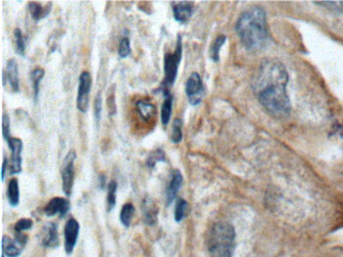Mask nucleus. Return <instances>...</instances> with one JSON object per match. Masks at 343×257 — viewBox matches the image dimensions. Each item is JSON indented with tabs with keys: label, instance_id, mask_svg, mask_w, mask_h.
Listing matches in <instances>:
<instances>
[{
	"label": "nucleus",
	"instance_id": "nucleus-31",
	"mask_svg": "<svg viewBox=\"0 0 343 257\" xmlns=\"http://www.w3.org/2000/svg\"><path fill=\"white\" fill-rule=\"evenodd\" d=\"M316 4L325 7L333 13H343V2H318Z\"/></svg>",
	"mask_w": 343,
	"mask_h": 257
},
{
	"label": "nucleus",
	"instance_id": "nucleus-8",
	"mask_svg": "<svg viewBox=\"0 0 343 257\" xmlns=\"http://www.w3.org/2000/svg\"><path fill=\"white\" fill-rule=\"evenodd\" d=\"M8 147L11 151V165H10V174H19L22 170V141L18 138H10L7 141Z\"/></svg>",
	"mask_w": 343,
	"mask_h": 257
},
{
	"label": "nucleus",
	"instance_id": "nucleus-17",
	"mask_svg": "<svg viewBox=\"0 0 343 257\" xmlns=\"http://www.w3.org/2000/svg\"><path fill=\"white\" fill-rule=\"evenodd\" d=\"M50 9H51V2L47 3L44 7L41 3L36 1L28 2V10H30L33 19H35L36 21H39L46 17L49 14Z\"/></svg>",
	"mask_w": 343,
	"mask_h": 257
},
{
	"label": "nucleus",
	"instance_id": "nucleus-32",
	"mask_svg": "<svg viewBox=\"0 0 343 257\" xmlns=\"http://www.w3.org/2000/svg\"><path fill=\"white\" fill-rule=\"evenodd\" d=\"M102 108H103V102L101 94H98L94 101V115L97 122H100L101 116H102Z\"/></svg>",
	"mask_w": 343,
	"mask_h": 257
},
{
	"label": "nucleus",
	"instance_id": "nucleus-36",
	"mask_svg": "<svg viewBox=\"0 0 343 257\" xmlns=\"http://www.w3.org/2000/svg\"><path fill=\"white\" fill-rule=\"evenodd\" d=\"M2 257H4V256H3V255H2Z\"/></svg>",
	"mask_w": 343,
	"mask_h": 257
},
{
	"label": "nucleus",
	"instance_id": "nucleus-25",
	"mask_svg": "<svg viewBox=\"0 0 343 257\" xmlns=\"http://www.w3.org/2000/svg\"><path fill=\"white\" fill-rule=\"evenodd\" d=\"M226 40V37L224 36H219L212 44L211 46V59L214 62H218L219 61V51L221 46L224 44Z\"/></svg>",
	"mask_w": 343,
	"mask_h": 257
},
{
	"label": "nucleus",
	"instance_id": "nucleus-4",
	"mask_svg": "<svg viewBox=\"0 0 343 257\" xmlns=\"http://www.w3.org/2000/svg\"><path fill=\"white\" fill-rule=\"evenodd\" d=\"M176 46L173 52L166 53L164 56V78L161 83V91H169V89L174 84L179 64L182 59V37L181 35L177 36Z\"/></svg>",
	"mask_w": 343,
	"mask_h": 257
},
{
	"label": "nucleus",
	"instance_id": "nucleus-13",
	"mask_svg": "<svg viewBox=\"0 0 343 257\" xmlns=\"http://www.w3.org/2000/svg\"><path fill=\"white\" fill-rule=\"evenodd\" d=\"M4 82L7 80L10 88L13 92H19V77H18V68L15 60L11 59L6 64V71L3 73Z\"/></svg>",
	"mask_w": 343,
	"mask_h": 257
},
{
	"label": "nucleus",
	"instance_id": "nucleus-23",
	"mask_svg": "<svg viewBox=\"0 0 343 257\" xmlns=\"http://www.w3.org/2000/svg\"><path fill=\"white\" fill-rule=\"evenodd\" d=\"M135 212V207L132 203H126L123 205L120 212V221L125 227H129Z\"/></svg>",
	"mask_w": 343,
	"mask_h": 257
},
{
	"label": "nucleus",
	"instance_id": "nucleus-20",
	"mask_svg": "<svg viewBox=\"0 0 343 257\" xmlns=\"http://www.w3.org/2000/svg\"><path fill=\"white\" fill-rule=\"evenodd\" d=\"M7 199L12 207H16L19 203V185L16 178H12L8 183Z\"/></svg>",
	"mask_w": 343,
	"mask_h": 257
},
{
	"label": "nucleus",
	"instance_id": "nucleus-34",
	"mask_svg": "<svg viewBox=\"0 0 343 257\" xmlns=\"http://www.w3.org/2000/svg\"><path fill=\"white\" fill-rule=\"evenodd\" d=\"M7 165H8V161L6 159V157L3 158V164H2V172H1V180L2 182L4 181V178H5V173H6V170H7Z\"/></svg>",
	"mask_w": 343,
	"mask_h": 257
},
{
	"label": "nucleus",
	"instance_id": "nucleus-16",
	"mask_svg": "<svg viewBox=\"0 0 343 257\" xmlns=\"http://www.w3.org/2000/svg\"><path fill=\"white\" fill-rule=\"evenodd\" d=\"M164 96V101L162 103L161 108V123L166 126L171 118V112H172V104H173V97L171 96L170 91L162 92Z\"/></svg>",
	"mask_w": 343,
	"mask_h": 257
},
{
	"label": "nucleus",
	"instance_id": "nucleus-15",
	"mask_svg": "<svg viewBox=\"0 0 343 257\" xmlns=\"http://www.w3.org/2000/svg\"><path fill=\"white\" fill-rule=\"evenodd\" d=\"M138 115L143 121H150L156 113L155 106L147 100H140L136 104Z\"/></svg>",
	"mask_w": 343,
	"mask_h": 257
},
{
	"label": "nucleus",
	"instance_id": "nucleus-24",
	"mask_svg": "<svg viewBox=\"0 0 343 257\" xmlns=\"http://www.w3.org/2000/svg\"><path fill=\"white\" fill-rule=\"evenodd\" d=\"M182 121L180 119H175L172 123V126H171V135H170V139L171 142L174 143V144H179V143L182 141Z\"/></svg>",
	"mask_w": 343,
	"mask_h": 257
},
{
	"label": "nucleus",
	"instance_id": "nucleus-30",
	"mask_svg": "<svg viewBox=\"0 0 343 257\" xmlns=\"http://www.w3.org/2000/svg\"><path fill=\"white\" fill-rule=\"evenodd\" d=\"M33 225V220L27 218H21L14 225V232H24L26 230H30Z\"/></svg>",
	"mask_w": 343,
	"mask_h": 257
},
{
	"label": "nucleus",
	"instance_id": "nucleus-11",
	"mask_svg": "<svg viewBox=\"0 0 343 257\" xmlns=\"http://www.w3.org/2000/svg\"><path fill=\"white\" fill-rule=\"evenodd\" d=\"M183 182V177L179 170L175 169L171 173V179L168 184L167 190H166V204L167 206L173 202V200L176 198V195L181 188Z\"/></svg>",
	"mask_w": 343,
	"mask_h": 257
},
{
	"label": "nucleus",
	"instance_id": "nucleus-28",
	"mask_svg": "<svg viewBox=\"0 0 343 257\" xmlns=\"http://www.w3.org/2000/svg\"><path fill=\"white\" fill-rule=\"evenodd\" d=\"M165 161V153L162 149H156L155 151H153L149 157L147 158L146 164L149 168L153 169L157 163L159 162H164Z\"/></svg>",
	"mask_w": 343,
	"mask_h": 257
},
{
	"label": "nucleus",
	"instance_id": "nucleus-14",
	"mask_svg": "<svg viewBox=\"0 0 343 257\" xmlns=\"http://www.w3.org/2000/svg\"><path fill=\"white\" fill-rule=\"evenodd\" d=\"M43 245L49 248H54L59 246L60 240H59V234H58V226L54 223L50 222L46 224L44 231H43Z\"/></svg>",
	"mask_w": 343,
	"mask_h": 257
},
{
	"label": "nucleus",
	"instance_id": "nucleus-26",
	"mask_svg": "<svg viewBox=\"0 0 343 257\" xmlns=\"http://www.w3.org/2000/svg\"><path fill=\"white\" fill-rule=\"evenodd\" d=\"M187 207H188V204L187 202L185 201L184 199L182 198H178L177 199V201H176V204H175V210H174V220L175 222L179 223L183 220L184 216H185V213H186V210H187Z\"/></svg>",
	"mask_w": 343,
	"mask_h": 257
},
{
	"label": "nucleus",
	"instance_id": "nucleus-5",
	"mask_svg": "<svg viewBox=\"0 0 343 257\" xmlns=\"http://www.w3.org/2000/svg\"><path fill=\"white\" fill-rule=\"evenodd\" d=\"M184 91L190 105L197 106L202 102L205 95V89H204L202 76L199 75L198 73L194 72L188 76L185 82Z\"/></svg>",
	"mask_w": 343,
	"mask_h": 257
},
{
	"label": "nucleus",
	"instance_id": "nucleus-3",
	"mask_svg": "<svg viewBox=\"0 0 343 257\" xmlns=\"http://www.w3.org/2000/svg\"><path fill=\"white\" fill-rule=\"evenodd\" d=\"M235 229L224 222L215 224L210 233V257H233L235 248Z\"/></svg>",
	"mask_w": 343,
	"mask_h": 257
},
{
	"label": "nucleus",
	"instance_id": "nucleus-2",
	"mask_svg": "<svg viewBox=\"0 0 343 257\" xmlns=\"http://www.w3.org/2000/svg\"><path fill=\"white\" fill-rule=\"evenodd\" d=\"M237 34L243 44L250 50L262 48L268 38L266 13L263 8L254 6L245 10L236 24Z\"/></svg>",
	"mask_w": 343,
	"mask_h": 257
},
{
	"label": "nucleus",
	"instance_id": "nucleus-21",
	"mask_svg": "<svg viewBox=\"0 0 343 257\" xmlns=\"http://www.w3.org/2000/svg\"><path fill=\"white\" fill-rule=\"evenodd\" d=\"M43 76H44V70L42 68L35 69L31 73V79H32V83H33V91H34V96H35L36 101H38V98H39L40 84H41V81H42Z\"/></svg>",
	"mask_w": 343,
	"mask_h": 257
},
{
	"label": "nucleus",
	"instance_id": "nucleus-9",
	"mask_svg": "<svg viewBox=\"0 0 343 257\" xmlns=\"http://www.w3.org/2000/svg\"><path fill=\"white\" fill-rule=\"evenodd\" d=\"M80 225L79 222L75 218H70L64 229L65 235V250L68 254H71L74 251V248L77 244V240L79 237Z\"/></svg>",
	"mask_w": 343,
	"mask_h": 257
},
{
	"label": "nucleus",
	"instance_id": "nucleus-6",
	"mask_svg": "<svg viewBox=\"0 0 343 257\" xmlns=\"http://www.w3.org/2000/svg\"><path fill=\"white\" fill-rule=\"evenodd\" d=\"M92 88V76L89 72H83L79 77L77 97V109L81 112H87L89 106V95Z\"/></svg>",
	"mask_w": 343,
	"mask_h": 257
},
{
	"label": "nucleus",
	"instance_id": "nucleus-33",
	"mask_svg": "<svg viewBox=\"0 0 343 257\" xmlns=\"http://www.w3.org/2000/svg\"><path fill=\"white\" fill-rule=\"evenodd\" d=\"M2 135L6 141H8L11 138L10 137V120H9V116L5 112L2 116Z\"/></svg>",
	"mask_w": 343,
	"mask_h": 257
},
{
	"label": "nucleus",
	"instance_id": "nucleus-18",
	"mask_svg": "<svg viewBox=\"0 0 343 257\" xmlns=\"http://www.w3.org/2000/svg\"><path fill=\"white\" fill-rule=\"evenodd\" d=\"M144 207H143V216H144V222L148 225H154L157 222V214L158 209L154 205V203L151 201H147L144 200Z\"/></svg>",
	"mask_w": 343,
	"mask_h": 257
},
{
	"label": "nucleus",
	"instance_id": "nucleus-22",
	"mask_svg": "<svg viewBox=\"0 0 343 257\" xmlns=\"http://www.w3.org/2000/svg\"><path fill=\"white\" fill-rule=\"evenodd\" d=\"M118 184L116 181H111L108 185V194H107V210L110 212L114 207L116 206V196H117Z\"/></svg>",
	"mask_w": 343,
	"mask_h": 257
},
{
	"label": "nucleus",
	"instance_id": "nucleus-7",
	"mask_svg": "<svg viewBox=\"0 0 343 257\" xmlns=\"http://www.w3.org/2000/svg\"><path fill=\"white\" fill-rule=\"evenodd\" d=\"M76 152L70 151L66 156L62 169V185L64 193L69 197L72 194L73 184H74V168L76 160Z\"/></svg>",
	"mask_w": 343,
	"mask_h": 257
},
{
	"label": "nucleus",
	"instance_id": "nucleus-35",
	"mask_svg": "<svg viewBox=\"0 0 343 257\" xmlns=\"http://www.w3.org/2000/svg\"><path fill=\"white\" fill-rule=\"evenodd\" d=\"M105 184H106V178H105V176L103 174H101V176H100V186H101V188H104Z\"/></svg>",
	"mask_w": 343,
	"mask_h": 257
},
{
	"label": "nucleus",
	"instance_id": "nucleus-1",
	"mask_svg": "<svg viewBox=\"0 0 343 257\" xmlns=\"http://www.w3.org/2000/svg\"><path fill=\"white\" fill-rule=\"evenodd\" d=\"M288 73L278 62L268 61L262 64L256 77L255 89L257 96L271 116L284 119L289 116L291 103L286 91Z\"/></svg>",
	"mask_w": 343,
	"mask_h": 257
},
{
	"label": "nucleus",
	"instance_id": "nucleus-12",
	"mask_svg": "<svg viewBox=\"0 0 343 257\" xmlns=\"http://www.w3.org/2000/svg\"><path fill=\"white\" fill-rule=\"evenodd\" d=\"M172 11L174 19L179 23H186L193 13V2L177 1L172 2Z\"/></svg>",
	"mask_w": 343,
	"mask_h": 257
},
{
	"label": "nucleus",
	"instance_id": "nucleus-27",
	"mask_svg": "<svg viewBox=\"0 0 343 257\" xmlns=\"http://www.w3.org/2000/svg\"><path fill=\"white\" fill-rule=\"evenodd\" d=\"M14 39H15V51L17 54L24 56L25 54V40L22 32L19 28L14 30Z\"/></svg>",
	"mask_w": 343,
	"mask_h": 257
},
{
	"label": "nucleus",
	"instance_id": "nucleus-19",
	"mask_svg": "<svg viewBox=\"0 0 343 257\" xmlns=\"http://www.w3.org/2000/svg\"><path fill=\"white\" fill-rule=\"evenodd\" d=\"M2 250L3 254L8 257H17L21 253L22 248L14 240H11L8 236L4 235L2 239Z\"/></svg>",
	"mask_w": 343,
	"mask_h": 257
},
{
	"label": "nucleus",
	"instance_id": "nucleus-29",
	"mask_svg": "<svg viewBox=\"0 0 343 257\" xmlns=\"http://www.w3.org/2000/svg\"><path fill=\"white\" fill-rule=\"evenodd\" d=\"M131 52V45H130V39L128 37H123L120 40L119 43V49L118 54L121 59H126L127 56Z\"/></svg>",
	"mask_w": 343,
	"mask_h": 257
},
{
	"label": "nucleus",
	"instance_id": "nucleus-10",
	"mask_svg": "<svg viewBox=\"0 0 343 257\" xmlns=\"http://www.w3.org/2000/svg\"><path fill=\"white\" fill-rule=\"evenodd\" d=\"M70 208L71 203L68 199L63 197H54L49 200L43 210L45 215L48 217L59 214V216L63 218L70 211Z\"/></svg>",
	"mask_w": 343,
	"mask_h": 257
}]
</instances>
